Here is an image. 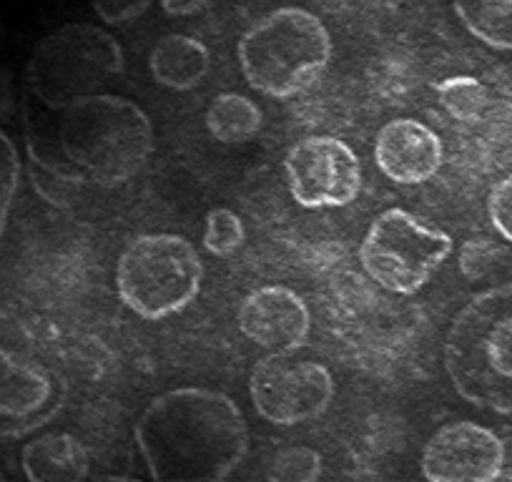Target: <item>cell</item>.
<instances>
[{
  "mask_svg": "<svg viewBox=\"0 0 512 482\" xmlns=\"http://www.w3.org/2000/svg\"><path fill=\"white\" fill-rule=\"evenodd\" d=\"M134 440L154 482H224L249 452V425L224 392L176 387L144 407Z\"/></svg>",
  "mask_w": 512,
  "mask_h": 482,
  "instance_id": "cell-1",
  "label": "cell"
},
{
  "mask_svg": "<svg viewBox=\"0 0 512 482\" xmlns=\"http://www.w3.org/2000/svg\"><path fill=\"white\" fill-rule=\"evenodd\" d=\"M53 113L51 131L31 139V156L58 179L116 189L154 156V124L128 98L96 93Z\"/></svg>",
  "mask_w": 512,
  "mask_h": 482,
  "instance_id": "cell-2",
  "label": "cell"
},
{
  "mask_svg": "<svg viewBox=\"0 0 512 482\" xmlns=\"http://www.w3.org/2000/svg\"><path fill=\"white\" fill-rule=\"evenodd\" d=\"M445 370L462 400L512 415V282L482 289L455 314Z\"/></svg>",
  "mask_w": 512,
  "mask_h": 482,
  "instance_id": "cell-3",
  "label": "cell"
},
{
  "mask_svg": "<svg viewBox=\"0 0 512 482\" xmlns=\"http://www.w3.org/2000/svg\"><path fill=\"white\" fill-rule=\"evenodd\" d=\"M332 53L327 26L314 13L292 6L259 18L236 46L246 83L279 101L309 91L329 68Z\"/></svg>",
  "mask_w": 512,
  "mask_h": 482,
  "instance_id": "cell-4",
  "label": "cell"
},
{
  "mask_svg": "<svg viewBox=\"0 0 512 482\" xmlns=\"http://www.w3.org/2000/svg\"><path fill=\"white\" fill-rule=\"evenodd\" d=\"M204 264L189 239L179 234H141L116 264V294L128 312L161 322L196 302Z\"/></svg>",
  "mask_w": 512,
  "mask_h": 482,
  "instance_id": "cell-5",
  "label": "cell"
},
{
  "mask_svg": "<svg viewBox=\"0 0 512 482\" xmlns=\"http://www.w3.org/2000/svg\"><path fill=\"white\" fill-rule=\"evenodd\" d=\"M123 68L126 58L111 33L73 23L38 43L28 61L26 83L31 98L58 111L78 98L96 96V88L121 76Z\"/></svg>",
  "mask_w": 512,
  "mask_h": 482,
  "instance_id": "cell-6",
  "label": "cell"
},
{
  "mask_svg": "<svg viewBox=\"0 0 512 482\" xmlns=\"http://www.w3.org/2000/svg\"><path fill=\"white\" fill-rule=\"evenodd\" d=\"M455 252L447 231L427 226L405 209H384L374 216L359 244V264L382 289L417 294Z\"/></svg>",
  "mask_w": 512,
  "mask_h": 482,
  "instance_id": "cell-7",
  "label": "cell"
},
{
  "mask_svg": "<svg viewBox=\"0 0 512 482\" xmlns=\"http://www.w3.org/2000/svg\"><path fill=\"white\" fill-rule=\"evenodd\" d=\"M249 395L262 420L294 427L322 417L337 395V385L332 372L319 362L269 354L251 370Z\"/></svg>",
  "mask_w": 512,
  "mask_h": 482,
  "instance_id": "cell-8",
  "label": "cell"
},
{
  "mask_svg": "<svg viewBox=\"0 0 512 482\" xmlns=\"http://www.w3.org/2000/svg\"><path fill=\"white\" fill-rule=\"evenodd\" d=\"M292 199L302 209H342L359 196L362 164L349 144L334 136H309L284 159Z\"/></svg>",
  "mask_w": 512,
  "mask_h": 482,
  "instance_id": "cell-9",
  "label": "cell"
},
{
  "mask_svg": "<svg viewBox=\"0 0 512 482\" xmlns=\"http://www.w3.org/2000/svg\"><path fill=\"white\" fill-rule=\"evenodd\" d=\"M505 460V442L497 432L462 420L442 425L427 440L420 470L427 482H497Z\"/></svg>",
  "mask_w": 512,
  "mask_h": 482,
  "instance_id": "cell-10",
  "label": "cell"
},
{
  "mask_svg": "<svg viewBox=\"0 0 512 482\" xmlns=\"http://www.w3.org/2000/svg\"><path fill=\"white\" fill-rule=\"evenodd\" d=\"M241 334L269 354H294L307 344L312 314L294 289L282 284L259 287L236 312Z\"/></svg>",
  "mask_w": 512,
  "mask_h": 482,
  "instance_id": "cell-11",
  "label": "cell"
},
{
  "mask_svg": "<svg viewBox=\"0 0 512 482\" xmlns=\"http://www.w3.org/2000/svg\"><path fill=\"white\" fill-rule=\"evenodd\" d=\"M56 382L43 365L0 347V435H23L51 420Z\"/></svg>",
  "mask_w": 512,
  "mask_h": 482,
  "instance_id": "cell-12",
  "label": "cell"
},
{
  "mask_svg": "<svg viewBox=\"0 0 512 482\" xmlns=\"http://www.w3.org/2000/svg\"><path fill=\"white\" fill-rule=\"evenodd\" d=\"M445 149L442 139L417 118H395L379 129L374 141V161L390 181L417 186L440 171Z\"/></svg>",
  "mask_w": 512,
  "mask_h": 482,
  "instance_id": "cell-13",
  "label": "cell"
},
{
  "mask_svg": "<svg viewBox=\"0 0 512 482\" xmlns=\"http://www.w3.org/2000/svg\"><path fill=\"white\" fill-rule=\"evenodd\" d=\"M21 467L28 482H86L91 452L71 432H46L23 445Z\"/></svg>",
  "mask_w": 512,
  "mask_h": 482,
  "instance_id": "cell-14",
  "label": "cell"
},
{
  "mask_svg": "<svg viewBox=\"0 0 512 482\" xmlns=\"http://www.w3.org/2000/svg\"><path fill=\"white\" fill-rule=\"evenodd\" d=\"M149 71L154 81L169 91H191L209 76L211 53L196 38L171 33L151 48Z\"/></svg>",
  "mask_w": 512,
  "mask_h": 482,
  "instance_id": "cell-15",
  "label": "cell"
},
{
  "mask_svg": "<svg viewBox=\"0 0 512 482\" xmlns=\"http://www.w3.org/2000/svg\"><path fill=\"white\" fill-rule=\"evenodd\" d=\"M262 126V108L241 93H221L206 111V131L224 146L246 144L262 131Z\"/></svg>",
  "mask_w": 512,
  "mask_h": 482,
  "instance_id": "cell-16",
  "label": "cell"
},
{
  "mask_svg": "<svg viewBox=\"0 0 512 482\" xmlns=\"http://www.w3.org/2000/svg\"><path fill=\"white\" fill-rule=\"evenodd\" d=\"M452 13L485 46L512 51V0H462Z\"/></svg>",
  "mask_w": 512,
  "mask_h": 482,
  "instance_id": "cell-17",
  "label": "cell"
},
{
  "mask_svg": "<svg viewBox=\"0 0 512 482\" xmlns=\"http://www.w3.org/2000/svg\"><path fill=\"white\" fill-rule=\"evenodd\" d=\"M442 108L460 124H477L485 113L490 93L475 76H452L435 86Z\"/></svg>",
  "mask_w": 512,
  "mask_h": 482,
  "instance_id": "cell-18",
  "label": "cell"
},
{
  "mask_svg": "<svg viewBox=\"0 0 512 482\" xmlns=\"http://www.w3.org/2000/svg\"><path fill=\"white\" fill-rule=\"evenodd\" d=\"M322 455L309 445H287L267 465L269 482H319Z\"/></svg>",
  "mask_w": 512,
  "mask_h": 482,
  "instance_id": "cell-19",
  "label": "cell"
},
{
  "mask_svg": "<svg viewBox=\"0 0 512 482\" xmlns=\"http://www.w3.org/2000/svg\"><path fill=\"white\" fill-rule=\"evenodd\" d=\"M246 241V229L244 221L236 211L226 209V206H216L206 214V226H204V249L214 257L226 259L231 254L239 252Z\"/></svg>",
  "mask_w": 512,
  "mask_h": 482,
  "instance_id": "cell-20",
  "label": "cell"
},
{
  "mask_svg": "<svg viewBox=\"0 0 512 482\" xmlns=\"http://www.w3.org/2000/svg\"><path fill=\"white\" fill-rule=\"evenodd\" d=\"M18 174H21V161H18L16 146L0 131V239H3V231H6L13 196H16L18 189Z\"/></svg>",
  "mask_w": 512,
  "mask_h": 482,
  "instance_id": "cell-21",
  "label": "cell"
},
{
  "mask_svg": "<svg viewBox=\"0 0 512 482\" xmlns=\"http://www.w3.org/2000/svg\"><path fill=\"white\" fill-rule=\"evenodd\" d=\"M487 216L497 234L512 244V174L497 181L487 196Z\"/></svg>",
  "mask_w": 512,
  "mask_h": 482,
  "instance_id": "cell-22",
  "label": "cell"
},
{
  "mask_svg": "<svg viewBox=\"0 0 512 482\" xmlns=\"http://www.w3.org/2000/svg\"><path fill=\"white\" fill-rule=\"evenodd\" d=\"M149 8V0H101V3H93L96 16L108 26H126V23L144 16Z\"/></svg>",
  "mask_w": 512,
  "mask_h": 482,
  "instance_id": "cell-23",
  "label": "cell"
},
{
  "mask_svg": "<svg viewBox=\"0 0 512 482\" xmlns=\"http://www.w3.org/2000/svg\"><path fill=\"white\" fill-rule=\"evenodd\" d=\"M492 254H495V249H492V241H467L465 247H462V254H460L462 274L470 279L482 277V274L490 269Z\"/></svg>",
  "mask_w": 512,
  "mask_h": 482,
  "instance_id": "cell-24",
  "label": "cell"
},
{
  "mask_svg": "<svg viewBox=\"0 0 512 482\" xmlns=\"http://www.w3.org/2000/svg\"><path fill=\"white\" fill-rule=\"evenodd\" d=\"M161 8L176 18L199 16V13H204L206 8H209V3H201V0H164V3H161Z\"/></svg>",
  "mask_w": 512,
  "mask_h": 482,
  "instance_id": "cell-25",
  "label": "cell"
},
{
  "mask_svg": "<svg viewBox=\"0 0 512 482\" xmlns=\"http://www.w3.org/2000/svg\"><path fill=\"white\" fill-rule=\"evenodd\" d=\"M96 482H141V480H136V477H101V480Z\"/></svg>",
  "mask_w": 512,
  "mask_h": 482,
  "instance_id": "cell-26",
  "label": "cell"
},
{
  "mask_svg": "<svg viewBox=\"0 0 512 482\" xmlns=\"http://www.w3.org/2000/svg\"><path fill=\"white\" fill-rule=\"evenodd\" d=\"M0 482H3V480H0Z\"/></svg>",
  "mask_w": 512,
  "mask_h": 482,
  "instance_id": "cell-27",
  "label": "cell"
}]
</instances>
